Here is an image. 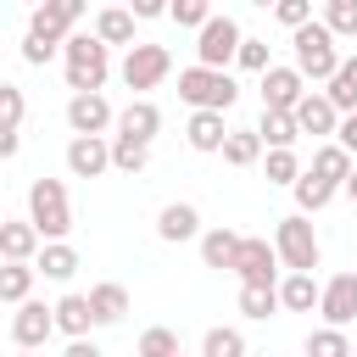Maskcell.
Returning <instances> with one entry per match:
<instances>
[{
  "label": "cell",
  "mask_w": 357,
  "mask_h": 357,
  "mask_svg": "<svg viewBox=\"0 0 357 357\" xmlns=\"http://www.w3.org/2000/svg\"><path fill=\"white\" fill-rule=\"evenodd\" d=\"M340 61H346V56H340V39H335L318 17L290 33V67H296L307 84H324V89H329V78L340 73Z\"/></svg>",
  "instance_id": "cell-1"
},
{
  "label": "cell",
  "mask_w": 357,
  "mask_h": 357,
  "mask_svg": "<svg viewBox=\"0 0 357 357\" xmlns=\"http://www.w3.org/2000/svg\"><path fill=\"white\" fill-rule=\"evenodd\" d=\"M128 11H134V22H151V17H167V6H162V0H134Z\"/></svg>",
  "instance_id": "cell-45"
},
{
  "label": "cell",
  "mask_w": 357,
  "mask_h": 357,
  "mask_svg": "<svg viewBox=\"0 0 357 357\" xmlns=\"http://www.w3.org/2000/svg\"><path fill=\"white\" fill-rule=\"evenodd\" d=\"M33 279H39L33 262H6V268H0V301H6V307L33 301Z\"/></svg>",
  "instance_id": "cell-27"
},
{
  "label": "cell",
  "mask_w": 357,
  "mask_h": 357,
  "mask_svg": "<svg viewBox=\"0 0 357 357\" xmlns=\"http://www.w3.org/2000/svg\"><path fill=\"white\" fill-rule=\"evenodd\" d=\"M17 151H22V134H0V156H6V162H11V156H17Z\"/></svg>",
  "instance_id": "cell-47"
},
{
  "label": "cell",
  "mask_w": 357,
  "mask_h": 357,
  "mask_svg": "<svg viewBox=\"0 0 357 357\" xmlns=\"http://www.w3.org/2000/svg\"><path fill=\"white\" fill-rule=\"evenodd\" d=\"M201 357H251V346H245V335L234 324H212L201 335Z\"/></svg>",
  "instance_id": "cell-30"
},
{
  "label": "cell",
  "mask_w": 357,
  "mask_h": 357,
  "mask_svg": "<svg viewBox=\"0 0 357 357\" xmlns=\"http://www.w3.org/2000/svg\"><path fill=\"white\" fill-rule=\"evenodd\" d=\"M351 167H357V156H351V151H340V145L329 139V145H318V151H312V167H307V173H312V178H324L329 190H346Z\"/></svg>",
  "instance_id": "cell-22"
},
{
  "label": "cell",
  "mask_w": 357,
  "mask_h": 357,
  "mask_svg": "<svg viewBox=\"0 0 357 357\" xmlns=\"http://www.w3.org/2000/svg\"><path fill=\"white\" fill-rule=\"evenodd\" d=\"M251 357H268V351H251Z\"/></svg>",
  "instance_id": "cell-50"
},
{
  "label": "cell",
  "mask_w": 357,
  "mask_h": 357,
  "mask_svg": "<svg viewBox=\"0 0 357 357\" xmlns=\"http://www.w3.org/2000/svg\"><path fill=\"white\" fill-rule=\"evenodd\" d=\"M195 245H201V262H206V268H218V273L229 268V273H234V262H240V245H245V234H234V229H223V223H218V229H206V234H201Z\"/></svg>",
  "instance_id": "cell-20"
},
{
  "label": "cell",
  "mask_w": 357,
  "mask_h": 357,
  "mask_svg": "<svg viewBox=\"0 0 357 357\" xmlns=\"http://www.w3.org/2000/svg\"><path fill=\"white\" fill-rule=\"evenodd\" d=\"M324 95L335 100V112H340V117H351V112H357V56H346V61H340V73L329 78V89H324Z\"/></svg>",
  "instance_id": "cell-31"
},
{
  "label": "cell",
  "mask_w": 357,
  "mask_h": 357,
  "mask_svg": "<svg viewBox=\"0 0 357 357\" xmlns=\"http://www.w3.org/2000/svg\"><path fill=\"white\" fill-rule=\"evenodd\" d=\"M89 329H95V307H89V296L67 290V296L56 301V335H67V340H89Z\"/></svg>",
  "instance_id": "cell-21"
},
{
  "label": "cell",
  "mask_w": 357,
  "mask_h": 357,
  "mask_svg": "<svg viewBox=\"0 0 357 357\" xmlns=\"http://www.w3.org/2000/svg\"><path fill=\"white\" fill-rule=\"evenodd\" d=\"M273 251H279L284 273H312V268L324 262L318 229H312V218H301V212H284V218L273 223Z\"/></svg>",
  "instance_id": "cell-3"
},
{
  "label": "cell",
  "mask_w": 357,
  "mask_h": 357,
  "mask_svg": "<svg viewBox=\"0 0 357 357\" xmlns=\"http://www.w3.org/2000/svg\"><path fill=\"white\" fill-rule=\"evenodd\" d=\"M296 123H301V134H324V145L340 134V112H335V100L324 89H307V100L296 106Z\"/></svg>",
  "instance_id": "cell-18"
},
{
  "label": "cell",
  "mask_w": 357,
  "mask_h": 357,
  "mask_svg": "<svg viewBox=\"0 0 357 357\" xmlns=\"http://www.w3.org/2000/svg\"><path fill=\"white\" fill-rule=\"evenodd\" d=\"M273 22H284L290 33L307 28V22H312V0H279V6H273Z\"/></svg>",
  "instance_id": "cell-42"
},
{
  "label": "cell",
  "mask_w": 357,
  "mask_h": 357,
  "mask_svg": "<svg viewBox=\"0 0 357 357\" xmlns=\"http://www.w3.org/2000/svg\"><path fill=\"white\" fill-rule=\"evenodd\" d=\"M335 145L357 156V112H351V117H340V134H335Z\"/></svg>",
  "instance_id": "cell-44"
},
{
  "label": "cell",
  "mask_w": 357,
  "mask_h": 357,
  "mask_svg": "<svg viewBox=\"0 0 357 357\" xmlns=\"http://www.w3.org/2000/svg\"><path fill=\"white\" fill-rule=\"evenodd\" d=\"M112 167H117V173H145V167H151V145L112 134Z\"/></svg>",
  "instance_id": "cell-35"
},
{
  "label": "cell",
  "mask_w": 357,
  "mask_h": 357,
  "mask_svg": "<svg viewBox=\"0 0 357 357\" xmlns=\"http://www.w3.org/2000/svg\"><path fill=\"white\" fill-rule=\"evenodd\" d=\"M56 56H61L56 45H45V39H22V61H28V67H45V61H56Z\"/></svg>",
  "instance_id": "cell-43"
},
{
  "label": "cell",
  "mask_w": 357,
  "mask_h": 357,
  "mask_svg": "<svg viewBox=\"0 0 357 357\" xmlns=\"http://www.w3.org/2000/svg\"><path fill=\"white\" fill-rule=\"evenodd\" d=\"M257 134H262L268 151H296L301 123H296V112H262V117H257Z\"/></svg>",
  "instance_id": "cell-26"
},
{
  "label": "cell",
  "mask_w": 357,
  "mask_h": 357,
  "mask_svg": "<svg viewBox=\"0 0 357 357\" xmlns=\"http://www.w3.org/2000/svg\"><path fill=\"white\" fill-rule=\"evenodd\" d=\"M318 22L335 33V39H357V0H329L318 11Z\"/></svg>",
  "instance_id": "cell-36"
},
{
  "label": "cell",
  "mask_w": 357,
  "mask_h": 357,
  "mask_svg": "<svg viewBox=\"0 0 357 357\" xmlns=\"http://www.w3.org/2000/svg\"><path fill=\"white\" fill-rule=\"evenodd\" d=\"M240 312L251 324H268L279 312V290H257V284H240Z\"/></svg>",
  "instance_id": "cell-37"
},
{
  "label": "cell",
  "mask_w": 357,
  "mask_h": 357,
  "mask_svg": "<svg viewBox=\"0 0 357 357\" xmlns=\"http://www.w3.org/2000/svg\"><path fill=\"white\" fill-rule=\"evenodd\" d=\"M307 357H357V346H351V335L346 329H312L307 335Z\"/></svg>",
  "instance_id": "cell-34"
},
{
  "label": "cell",
  "mask_w": 357,
  "mask_h": 357,
  "mask_svg": "<svg viewBox=\"0 0 357 357\" xmlns=\"http://www.w3.org/2000/svg\"><path fill=\"white\" fill-rule=\"evenodd\" d=\"M17 357H39V351H17Z\"/></svg>",
  "instance_id": "cell-49"
},
{
  "label": "cell",
  "mask_w": 357,
  "mask_h": 357,
  "mask_svg": "<svg viewBox=\"0 0 357 357\" xmlns=\"http://www.w3.org/2000/svg\"><path fill=\"white\" fill-rule=\"evenodd\" d=\"M61 357H106V351H100L95 340H67V351H61Z\"/></svg>",
  "instance_id": "cell-46"
},
{
  "label": "cell",
  "mask_w": 357,
  "mask_h": 357,
  "mask_svg": "<svg viewBox=\"0 0 357 357\" xmlns=\"http://www.w3.org/2000/svg\"><path fill=\"white\" fill-rule=\"evenodd\" d=\"M257 89H262V112H296V106L307 100V78H301L290 61H273V67L257 78Z\"/></svg>",
  "instance_id": "cell-10"
},
{
  "label": "cell",
  "mask_w": 357,
  "mask_h": 357,
  "mask_svg": "<svg viewBox=\"0 0 357 357\" xmlns=\"http://www.w3.org/2000/svg\"><path fill=\"white\" fill-rule=\"evenodd\" d=\"M156 234H162L167 245H184V240H201L206 229H201V212H195V201H167V206L156 212Z\"/></svg>",
  "instance_id": "cell-16"
},
{
  "label": "cell",
  "mask_w": 357,
  "mask_h": 357,
  "mask_svg": "<svg viewBox=\"0 0 357 357\" xmlns=\"http://www.w3.org/2000/svg\"><path fill=\"white\" fill-rule=\"evenodd\" d=\"M318 301H324L318 273H284V279H279V307H284V312H312Z\"/></svg>",
  "instance_id": "cell-25"
},
{
  "label": "cell",
  "mask_w": 357,
  "mask_h": 357,
  "mask_svg": "<svg viewBox=\"0 0 357 357\" xmlns=\"http://www.w3.org/2000/svg\"><path fill=\"white\" fill-rule=\"evenodd\" d=\"M89 307H95V329H112L128 318V290L117 279H100V284H89Z\"/></svg>",
  "instance_id": "cell-23"
},
{
  "label": "cell",
  "mask_w": 357,
  "mask_h": 357,
  "mask_svg": "<svg viewBox=\"0 0 357 357\" xmlns=\"http://www.w3.org/2000/svg\"><path fill=\"white\" fill-rule=\"evenodd\" d=\"M340 195H346V201L357 206V167H351V178H346V190H340Z\"/></svg>",
  "instance_id": "cell-48"
},
{
  "label": "cell",
  "mask_w": 357,
  "mask_h": 357,
  "mask_svg": "<svg viewBox=\"0 0 357 357\" xmlns=\"http://www.w3.org/2000/svg\"><path fill=\"white\" fill-rule=\"evenodd\" d=\"M240 22L234 17H212L201 33H195V67H212V73H229V61H240Z\"/></svg>",
  "instance_id": "cell-6"
},
{
  "label": "cell",
  "mask_w": 357,
  "mask_h": 357,
  "mask_svg": "<svg viewBox=\"0 0 357 357\" xmlns=\"http://www.w3.org/2000/svg\"><path fill=\"white\" fill-rule=\"evenodd\" d=\"M39 251H45V234L28 218H6L0 223V257L6 262H39Z\"/></svg>",
  "instance_id": "cell-17"
},
{
  "label": "cell",
  "mask_w": 357,
  "mask_h": 357,
  "mask_svg": "<svg viewBox=\"0 0 357 357\" xmlns=\"http://www.w3.org/2000/svg\"><path fill=\"white\" fill-rule=\"evenodd\" d=\"M139 357H184V351H178V335H173L167 324H151V329L139 335Z\"/></svg>",
  "instance_id": "cell-40"
},
{
  "label": "cell",
  "mask_w": 357,
  "mask_h": 357,
  "mask_svg": "<svg viewBox=\"0 0 357 357\" xmlns=\"http://www.w3.org/2000/svg\"><path fill=\"white\" fill-rule=\"evenodd\" d=\"M50 335H56V307L22 301V307L11 312V346H17V351H39Z\"/></svg>",
  "instance_id": "cell-12"
},
{
  "label": "cell",
  "mask_w": 357,
  "mask_h": 357,
  "mask_svg": "<svg viewBox=\"0 0 357 357\" xmlns=\"http://www.w3.org/2000/svg\"><path fill=\"white\" fill-rule=\"evenodd\" d=\"M117 73H123V84H128V89H156V84L173 73V50H167V45H145V39H139L134 50H123V67H117Z\"/></svg>",
  "instance_id": "cell-9"
},
{
  "label": "cell",
  "mask_w": 357,
  "mask_h": 357,
  "mask_svg": "<svg viewBox=\"0 0 357 357\" xmlns=\"http://www.w3.org/2000/svg\"><path fill=\"white\" fill-rule=\"evenodd\" d=\"M318 312H324L329 329H346V324L357 318V273H351V268L335 273V279H324V301H318Z\"/></svg>",
  "instance_id": "cell-13"
},
{
  "label": "cell",
  "mask_w": 357,
  "mask_h": 357,
  "mask_svg": "<svg viewBox=\"0 0 357 357\" xmlns=\"http://www.w3.org/2000/svg\"><path fill=\"white\" fill-rule=\"evenodd\" d=\"M229 134H234V128L223 123V112H190V123H184V145L201 151V156H223Z\"/></svg>",
  "instance_id": "cell-14"
},
{
  "label": "cell",
  "mask_w": 357,
  "mask_h": 357,
  "mask_svg": "<svg viewBox=\"0 0 357 357\" xmlns=\"http://www.w3.org/2000/svg\"><path fill=\"white\" fill-rule=\"evenodd\" d=\"M78 17H84V6L78 0H45V6H33L28 11V39H45V45H67L73 39V28H78Z\"/></svg>",
  "instance_id": "cell-8"
},
{
  "label": "cell",
  "mask_w": 357,
  "mask_h": 357,
  "mask_svg": "<svg viewBox=\"0 0 357 357\" xmlns=\"http://www.w3.org/2000/svg\"><path fill=\"white\" fill-rule=\"evenodd\" d=\"M112 167V139H67V173L73 178H100Z\"/></svg>",
  "instance_id": "cell-19"
},
{
  "label": "cell",
  "mask_w": 357,
  "mask_h": 357,
  "mask_svg": "<svg viewBox=\"0 0 357 357\" xmlns=\"http://www.w3.org/2000/svg\"><path fill=\"white\" fill-rule=\"evenodd\" d=\"M95 39L134 50V45H139V39H134V11H128V6H100V11H95Z\"/></svg>",
  "instance_id": "cell-24"
},
{
  "label": "cell",
  "mask_w": 357,
  "mask_h": 357,
  "mask_svg": "<svg viewBox=\"0 0 357 357\" xmlns=\"http://www.w3.org/2000/svg\"><path fill=\"white\" fill-rule=\"evenodd\" d=\"M234 273H240V284H257V290H279V279H284V262H279L273 240H262V234H245Z\"/></svg>",
  "instance_id": "cell-7"
},
{
  "label": "cell",
  "mask_w": 357,
  "mask_h": 357,
  "mask_svg": "<svg viewBox=\"0 0 357 357\" xmlns=\"http://www.w3.org/2000/svg\"><path fill=\"white\" fill-rule=\"evenodd\" d=\"M117 134H123V139L151 145V139L162 134V106H156V100H145V95H134V100L117 112Z\"/></svg>",
  "instance_id": "cell-15"
},
{
  "label": "cell",
  "mask_w": 357,
  "mask_h": 357,
  "mask_svg": "<svg viewBox=\"0 0 357 357\" xmlns=\"http://www.w3.org/2000/svg\"><path fill=\"white\" fill-rule=\"evenodd\" d=\"M290 195H296V212H301V218H312V212H324V206H329V201H335L340 190H329L324 178H312V173H301V184H296Z\"/></svg>",
  "instance_id": "cell-33"
},
{
  "label": "cell",
  "mask_w": 357,
  "mask_h": 357,
  "mask_svg": "<svg viewBox=\"0 0 357 357\" xmlns=\"http://www.w3.org/2000/svg\"><path fill=\"white\" fill-rule=\"evenodd\" d=\"M212 17H218V11H212L206 0H173V6H167V22H178V28H195V33H201Z\"/></svg>",
  "instance_id": "cell-38"
},
{
  "label": "cell",
  "mask_w": 357,
  "mask_h": 357,
  "mask_svg": "<svg viewBox=\"0 0 357 357\" xmlns=\"http://www.w3.org/2000/svg\"><path fill=\"white\" fill-rule=\"evenodd\" d=\"M67 128L73 139H106V128H117V112L106 95H67Z\"/></svg>",
  "instance_id": "cell-11"
},
{
  "label": "cell",
  "mask_w": 357,
  "mask_h": 357,
  "mask_svg": "<svg viewBox=\"0 0 357 357\" xmlns=\"http://www.w3.org/2000/svg\"><path fill=\"white\" fill-rule=\"evenodd\" d=\"M262 156H268V145H262L257 128H234L229 145H223V162H229V167H257Z\"/></svg>",
  "instance_id": "cell-28"
},
{
  "label": "cell",
  "mask_w": 357,
  "mask_h": 357,
  "mask_svg": "<svg viewBox=\"0 0 357 357\" xmlns=\"http://www.w3.org/2000/svg\"><path fill=\"white\" fill-rule=\"evenodd\" d=\"M234 67H240V73H257V78H262V73L273 67V56H268V39H251V33H245V45H240V61H234Z\"/></svg>",
  "instance_id": "cell-41"
},
{
  "label": "cell",
  "mask_w": 357,
  "mask_h": 357,
  "mask_svg": "<svg viewBox=\"0 0 357 357\" xmlns=\"http://www.w3.org/2000/svg\"><path fill=\"white\" fill-rule=\"evenodd\" d=\"M262 173H268V184H284V190H296L307 167H301V156H296V151H268V156H262Z\"/></svg>",
  "instance_id": "cell-32"
},
{
  "label": "cell",
  "mask_w": 357,
  "mask_h": 357,
  "mask_svg": "<svg viewBox=\"0 0 357 357\" xmlns=\"http://www.w3.org/2000/svg\"><path fill=\"white\" fill-rule=\"evenodd\" d=\"M22 112H28L22 89L17 84H0V134H22Z\"/></svg>",
  "instance_id": "cell-39"
},
{
  "label": "cell",
  "mask_w": 357,
  "mask_h": 357,
  "mask_svg": "<svg viewBox=\"0 0 357 357\" xmlns=\"http://www.w3.org/2000/svg\"><path fill=\"white\" fill-rule=\"evenodd\" d=\"M28 223L45 234V245H50V240H67V229H73V201H67V184H61V178H33V184H28Z\"/></svg>",
  "instance_id": "cell-4"
},
{
  "label": "cell",
  "mask_w": 357,
  "mask_h": 357,
  "mask_svg": "<svg viewBox=\"0 0 357 357\" xmlns=\"http://www.w3.org/2000/svg\"><path fill=\"white\" fill-rule=\"evenodd\" d=\"M61 67H67V89L73 95H100V84L112 78V45H100L95 28L89 33H73L61 45Z\"/></svg>",
  "instance_id": "cell-2"
},
{
  "label": "cell",
  "mask_w": 357,
  "mask_h": 357,
  "mask_svg": "<svg viewBox=\"0 0 357 357\" xmlns=\"http://www.w3.org/2000/svg\"><path fill=\"white\" fill-rule=\"evenodd\" d=\"M178 100L190 112H229L240 100V84L234 73H212V67H184L178 73Z\"/></svg>",
  "instance_id": "cell-5"
},
{
  "label": "cell",
  "mask_w": 357,
  "mask_h": 357,
  "mask_svg": "<svg viewBox=\"0 0 357 357\" xmlns=\"http://www.w3.org/2000/svg\"><path fill=\"white\" fill-rule=\"evenodd\" d=\"M33 268H39L45 279H56V284H67V279L78 273V251H73L67 240H50V245L39 251V262H33Z\"/></svg>",
  "instance_id": "cell-29"
}]
</instances>
